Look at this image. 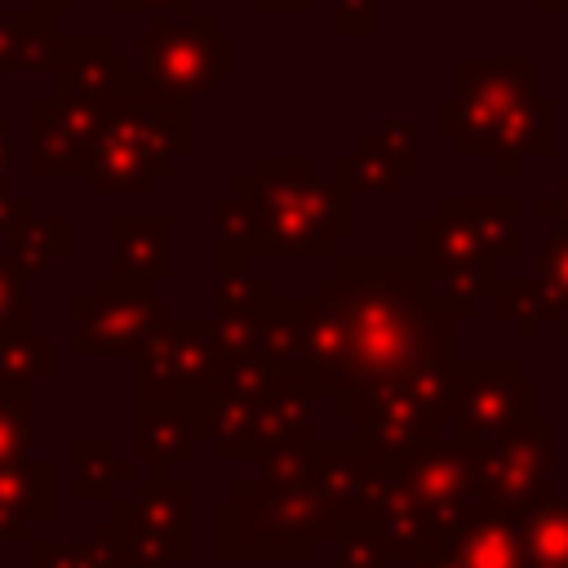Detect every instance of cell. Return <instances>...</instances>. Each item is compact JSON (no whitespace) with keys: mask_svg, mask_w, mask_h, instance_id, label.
<instances>
[{"mask_svg":"<svg viewBox=\"0 0 568 568\" xmlns=\"http://www.w3.org/2000/svg\"><path fill=\"white\" fill-rule=\"evenodd\" d=\"M27 209H31V200H27V195H18V204H13V209H0V231H9Z\"/></svg>","mask_w":568,"mask_h":568,"instance_id":"obj_42","label":"cell"},{"mask_svg":"<svg viewBox=\"0 0 568 568\" xmlns=\"http://www.w3.org/2000/svg\"><path fill=\"white\" fill-rule=\"evenodd\" d=\"M9 240H13V262L31 280V275H44L49 266H58V262L71 257V248H75V222L67 213L40 217L36 209H27L9 226Z\"/></svg>","mask_w":568,"mask_h":568,"instance_id":"obj_24","label":"cell"},{"mask_svg":"<svg viewBox=\"0 0 568 568\" xmlns=\"http://www.w3.org/2000/svg\"><path fill=\"white\" fill-rule=\"evenodd\" d=\"M248 4L262 18H311L320 9V0H248Z\"/></svg>","mask_w":568,"mask_h":568,"instance_id":"obj_40","label":"cell"},{"mask_svg":"<svg viewBox=\"0 0 568 568\" xmlns=\"http://www.w3.org/2000/svg\"><path fill=\"white\" fill-rule=\"evenodd\" d=\"M13 124L9 115H0V209H13Z\"/></svg>","mask_w":568,"mask_h":568,"instance_id":"obj_38","label":"cell"},{"mask_svg":"<svg viewBox=\"0 0 568 568\" xmlns=\"http://www.w3.org/2000/svg\"><path fill=\"white\" fill-rule=\"evenodd\" d=\"M337 524L333 501L320 493L306 444H280L262 453V475L240 479L231 497L213 506L217 559H311Z\"/></svg>","mask_w":568,"mask_h":568,"instance_id":"obj_4","label":"cell"},{"mask_svg":"<svg viewBox=\"0 0 568 568\" xmlns=\"http://www.w3.org/2000/svg\"><path fill=\"white\" fill-rule=\"evenodd\" d=\"M53 515V462L22 457L0 466V541H22Z\"/></svg>","mask_w":568,"mask_h":568,"instance_id":"obj_20","label":"cell"},{"mask_svg":"<svg viewBox=\"0 0 568 568\" xmlns=\"http://www.w3.org/2000/svg\"><path fill=\"white\" fill-rule=\"evenodd\" d=\"M435 133L462 160H497L501 173H519V160L559 151V98H475L453 89L435 98Z\"/></svg>","mask_w":568,"mask_h":568,"instance_id":"obj_8","label":"cell"},{"mask_svg":"<svg viewBox=\"0 0 568 568\" xmlns=\"http://www.w3.org/2000/svg\"><path fill=\"white\" fill-rule=\"evenodd\" d=\"M31 448V390H0V466L22 462Z\"/></svg>","mask_w":568,"mask_h":568,"instance_id":"obj_32","label":"cell"},{"mask_svg":"<svg viewBox=\"0 0 568 568\" xmlns=\"http://www.w3.org/2000/svg\"><path fill=\"white\" fill-rule=\"evenodd\" d=\"M413 257L430 271L439 302L466 320L493 297L506 262L519 257V200L510 195H444L413 222Z\"/></svg>","mask_w":568,"mask_h":568,"instance_id":"obj_5","label":"cell"},{"mask_svg":"<svg viewBox=\"0 0 568 568\" xmlns=\"http://www.w3.org/2000/svg\"><path fill=\"white\" fill-rule=\"evenodd\" d=\"M89 546H93V555H98V564H102V568H169V564H151V559L133 555V550H129V541H124V532H120V524H115L111 515L93 524Z\"/></svg>","mask_w":568,"mask_h":568,"instance_id":"obj_34","label":"cell"},{"mask_svg":"<svg viewBox=\"0 0 568 568\" xmlns=\"http://www.w3.org/2000/svg\"><path fill=\"white\" fill-rule=\"evenodd\" d=\"M333 31L337 36H373L377 0H333Z\"/></svg>","mask_w":568,"mask_h":568,"instance_id":"obj_36","label":"cell"},{"mask_svg":"<svg viewBox=\"0 0 568 568\" xmlns=\"http://www.w3.org/2000/svg\"><path fill=\"white\" fill-rule=\"evenodd\" d=\"M195 413L178 404H138L133 417V457L151 462L155 470H173L178 462L195 457Z\"/></svg>","mask_w":568,"mask_h":568,"instance_id":"obj_21","label":"cell"},{"mask_svg":"<svg viewBox=\"0 0 568 568\" xmlns=\"http://www.w3.org/2000/svg\"><path fill=\"white\" fill-rule=\"evenodd\" d=\"M191 151H195L191 102H160L133 84L102 120L89 164V191L98 200L151 195L155 182L173 178Z\"/></svg>","mask_w":568,"mask_h":568,"instance_id":"obj_7","label":"cell"},{"mask_svg":"<svg viewBox=\"0 0 568 568\" xmlns=\"http://www.w3.org/2000/svg\"><path fill=\"white\" fill-rule=\"evenodd\" d=\"M417 257H337L311 297L275 302L222 351H253L315 377L377 453L444 439L457 390V324Z\"/></svg>","mask_w":568,"mask_h":568,"instance_id":"obj_1","label":"cell"},{"mask_svg":"<svg viewBox=\"0 0 568 568\" xmlns=\"http://www.w3.org/2000/svg\"><path fill=\"white\" fill-rule=\"evenodd\" d=\"M31 333V302H27V275L13 257H0V337Z\"/></svg>","mask_w":568,"mask_h":568,"instance_id":"obj_33","label":"cell"},{"mask_svg":"<svg viewBox=\"0 0 568 568\" xmlns=\"http://www.w3.org/2000/svg\"><path fill=\"white\" fill-rule=\"evenodd\" d=\"M351 200L311 155H262L213 204L217 271H253L262 257H337L359 231Z\"/></svg>","mask_w":568,"mask_h":568,"instance_id":"obj_2","label":"cell"},{"mask_svg":"<svg viewBox=\"0 0 568 568\" xmlns=\"http://www.w3.org/2000/svg\"><path fill=\"white\" fill-rule=\"evenodd\" d=\"M27 4H31V13H36V18H67L80 0H27Z\"/></svg>","mask_w":568,"mask_h":568,"instance_id":"obj_41","label":"cell"},{"mask_svg":"<svg viewBox=\"0 0 568 568\" xmlns=\"http://www.w3.org/2000/svg\"><path fill=\"white\" fill-rule=\"evenodd\" d=\"M53 89L58 93H71V98H84V102H98V106H115L133 84V62L124 53H115V40L102 36V31H89V36H58L53 40Z\"/></svg>","mask_w":568,"mask_h":568,"instance_id":"obj_18","label":"cell"},{"mask_svg":"<svg viewBox=\"0 0 568 568\" xmlns=\"http://www.w3.org/2000/svg\"><path fill=\"white\" fill-rule=\"evenodd\" d=\"M49 373H53V346L36 337V328L0 337V390H31Z\"/></svg>","mask_w":568,"mask_h":568,"instance_id":"obj_30","label":"cell"},{"mask_svg":"<svg viewBox=\"0 0 568 568\" xmlns=\"http://www.w3.org/2000/svg\"><path fill=\"white\" fill-rule=\"evenodd\" d=\"M133 479V462L115 453L111 439H75L71 448V493L75 501H120V484Z\"/></svg>","mask_w":568,"mask_h":568,"instance_id":"obj_26","label":"cell"},{"mask_svg":"<svg viewBox=\"0 0 568 568\" xmlns=\"http://www.w3.org/2000/svg\"><path fill=\"white\" fill-rule=\"evenodd\" d=\"M53 27L36 13H0V80L53 62Z\"/></svg>","mask_w":568,"mask_h":568,"instance_id":"obj_28","label":"cell"},{"mask_svg":"<svg viewBox=\"0 0 568 568\" xmlns=\"http://www.w3.org/2000/svg\"><path fill=\"white\" fill-rule=\"evenodd\" d=\"M546 18H568V0H532Z\"/></svg>","mask_w":568,"mask_h":568,"instance_id":"obj_43","label":"cell"},{"mask_svg":"<svg viewBox=\"0 0 568 568\" xmlns=\"http://www.w3.org/2000/svg\"><path fill=\"white\" fill-rule=\"evenodd\" d=\"M515 519H519L528 568H568V501L564 497L519 510Z\"/></svg>","mask_w":568,"mask_h":568,"instance_id":"obj_27","label":"cell"},{"mask_svg":"<svg viewBox=\"0 0 568 568\" xmlns=\"http://www.w3.org/2000/svg\"><path fill=\"white\" fill-rule=\"evenodd\" d=\"M488 302H497V315L506 324H515V333L524 342L541 337V324H550V302H546L537 275H501Z\"/></svg>","mask_w":568,"mask_h":568,"instance_id":"obj_29","label":"cell"},{"mask_svg":"<svg viewBox=\"0 0 568 568\" xmlns=\"http://www.w3.org/2000/svg\"><path fill=\"white\" fill-rule=\"evenodd\" d=\"M408 568H528L519 519L510 510H475L466 519H453L417 546Z\"/></svg>","mask_w":568,"mask_h":568,"instance_id":"obj_16","label":"cell"},{"mask_svg":"<svg viewBox=\"0 0 568 568\" xmlns=\"http://www.w3.org/2000/svg\"><path fill=\"white\" fill-rule=\"evenodd\" d=\"M133 364H138V404H178L195 413L209 386L217 382L222 333L213 320L178 315L146 342V351Z\"/></svg>","mask_w":568,"mask_h":568,"instance_id":"obj_12","label":"cell"},{"mask_svg":"<svg viewBox=\"0 0 568 568\" xmlns=\"http://www.w3.org/2000/svg\"><path fill=\"white\" fill-rule=\"evenodd\" d=\"M115 18H186L195 13V0H111Z\"/></svg>","mask_w":568,"mask_h":568,"instance_id":"obj_37","label":"cell"},{"mask_svg":"<svg viewBox=\"0 0 568 568\" xmlns=\"http://www.w3.org/2000/svg\"><path fill=\"white\" fill-rule=\"evenodd\" d=\"M555 457H559V422L537 417L506 444L488 448L484 462V506L493 510H532L555 497Z\"/></svg>","mask_w":568,"mask_h":568,"instance_id":"obj_14","label":"cell"},{"mask_svg":"<svg viewBox=\"0 0 568 568\" xmlns=\"http://www.w3.org/2000/svg\"><path fill=\"white\" fill-rule=\"evenodd\" d=\"M178 320V306L155 293V284L98 275L84 297H75V355H120L138 359L146 342Z\"/></svg>","mask_w":568,"mask_h":568,"instance_id":"obj_11","label":"cell"},{"mask_svg":"<svg viewBox=\"0 0 568 568\" xmlns=\"http://www.w3.org/2000/svg\"><path fill=\"white\" fill-rule=\"evenodd\" d=\"M550 328H555V337H564V342H568V306H564V315H559Z\"/></svg>","mask_w":568,"mask_h":568,"instance_id":"obj_44","label":"cell"},{"mask_svg":"<svg viewBox=\"0 0 568 568\" xmlns=\"http://www.w3.org/2000/svg\"><path fill=\"white\" fill-rule=\"evenodd\" d=\"M541 386L506 355H470L457 359V390H453V417L444 439L470 444V448H497L524 426H532Z\"/></svg>","mask_w":568,"mask_h":568,"instance_id":"obj_10","label":"cell"},{"mask_svg":"<svg viewBox=\"0 0 568 568\" xmlns=\"http://www.w3.org/2000/svg\"><path fill=\"white\" fill-rule=\"evenodd\" d=\"M133 75L146 98L195 102L235 71V36L213 13L160 18L133 40Z\"/></svg>","mask_w":568,"mask_h":568,"instance_id":"obj_9","label":"cell"},{"mask_svg":"<svg viewBox=\"0 0 568 568\" xmlns=\"http://www.w3.org/2000/svg\"><path fill=\"white\" fill-rule=\"evenodd\" d=\"M102 120H106V106L58 93V89L31 98V173L36 178L89 173Z\"/></svg>","mask_w":568,"mask_h":568,"instance_id":"obj_15","label":"cell"},{"mask_svg":"<svg viewBox=\"0 0 568 568\" xmlns=\"http://www.w3.org/2000/svg\"><path fill=\"white\" fill-rule=\"evenodd\" d=\"M275 280L262 271H217L213 284V324L222 337L244 333L248 324H257L271 306H275Z\"/></svg>","mask_w":568,"mask_h":568,"instance_id":"obj_25","label":"cell"},{"mask_svg":"<svg viewBox=\"0 0 568 568\" xmlns=\"http://www.w3.org/2000/svg\"><path fill=\"white\" fill-rule=\"evenodd\" d=\"M417 173V124L404 115L382 120L373 133H364L355 142L351 155H342L333 164V182L351 195H390L399 191V182H408Z\"/></svg>","mask_w":568,"mask_h":568,"instance_id":"obj_17","label":"cell"},{"mask_svg":"<svg viewBox=\"0 0 568 568\" xmlns=\"http://www.w3.org/2000/svg\"><path fill=\"white\" fill-rule=\"evenodd\" d=\"M453 75H457V89L475 93V98H532L537 75H541V58L537 53H515V58L457 53Z\"/></svg>","mask_w":568,"mask_h":568,"instance_id":"obj_22","label":"cell"},{"mask_svg":"<svg viewBox=\"0 0 568 568\" xmlns=\"http://www.w3.org/2000/svg\"><path fill=\"white\" fill-rule=\"evenodd\" d=\"M324 390L311 373L271 364L253 351H222L217 382L195 408L200 444H213L222 462H262L280 444L315 439Z\"/></svg>","mask_w":568,"mask_h":568,"instance_id":"obj_3","label":"cell"},{"mask_svg":"<svg viewBox=\"0 0 568 568\" xmlns=\"http://www.w3.org/2000/svg\"><path fill=\"white\" fill-rule=\"evenodd\" d=\"M133 555L151 564H186L195 555V488L173 470H155L151 479H133V493L111 506Z\"/></svg>","mask_w":568,"mask_h":568,"instance_id":"obj_13","label":"cell"},{"mask_svg":"<svg viewBox=\"0 0 568 568\" xmlns=\"http://www.w3.org/2000/svg\"><path fill=\"white\" fill-rule=\"evenodd\" d=\"M31 568H102L89 541H71V546H53V541H36L31 546Z\"/></svg>","mask_w":568,"mask_h":568,"instance_id":"obj_35","label":"cell"},{"mask_svg":"<svg viewBox=\"0 0 568 568\" xmlns=\"http://www.w3.org/2000/svg\"><path fill=\"white\" fill-rule=\"evenodd\" d=\"M178 222L169 213H120L111 222V275L160 284L173 280Z\"/></svg>","mask_w":568,"mask_h":568,"instance_id":"obj_19","label":"cell"},{"mask_svg":"<svg viewBox=\"0 0 568 568\" xmlns=\"http://www.w3.org/2000/svg\"><path fill=\"white\" fill-rule=\"evenodd\" d=\"M488 448L430 439L404 453H382L377 510L390 528V568H408L426 532L484 510Z\"/></svg>","mask_w":568,"mask_h":568,"instance_id":"obj_6","label":"cell"},{"mask_svg":"<svg viewBox=\"0 0 568 568\" xmlns=\"http://www.w3.org/2000/svg\"><path fill=\"white\" fill-rule=\"evenodd\" d=\"M537 284L550 302V324L564 315L568 306V231H550L541 240V253H537Z\"/></svg>","mask_w":568,"mask_h":568,"instance_id":"obj_31","label":"cell"},{"mask_svg":"<svg viewBox=\"0 0 568 568\" xmlns=\"http://www.w3.org/2000/svg\"><path fill=\"white\" fill-rule=\"evenodd\" d=\"M333 568H390V528L377 506H351L337 515L333 532Z\"/></svg>","mask_w":568,"mask_h":568,"instance_id":"obj_23","label":"cell"},{"mask_svg":"<svg viewBox=\"0 0 568 568\" xmlns=\"http://www.w3.org/2000/svg\"><path fill=\"white\" fill-rule=\"evenodd\" d=\"M537 217L555 222V231H568V173L555 182V191H550V195H541V200H537Z\"/></svg>","mask_w":568,"mask_h":568,"instance_id":"obj_39","label":"cell"}]
</instances>
